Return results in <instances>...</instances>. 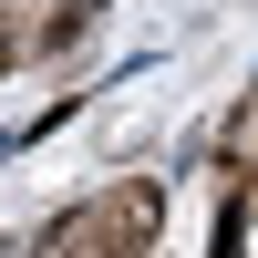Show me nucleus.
<instances>
[{"label": "nucleus", "mask_w": 258, "mask_h": 258, "mask_svg": "<svg viewBox=\"0 0 258 258\" xmlns=\"http://www.w3.org/2000/svg\"><path fill=\"white\" fill-rule=\"evenodd\" d=\"M11 52H21V41H11V31H0V73H11Z\"/></svg>", "instance_id": "obj_2"}, {"label": "nucleus", "mask_w": 258, "mask_h": 258, "mask_svg": "<svg viewBox=\"0 0 258 258\" xmlns=\"http://www.w3.org/2000/svg\"><path fill=\"white\" fill-rule=\"evenodd\" d=\"M155 227H165V197H155L145 176L114 186V197H93V258H145Z\"/></svg>", "instance_id": "obj_1"}]
</instances>
